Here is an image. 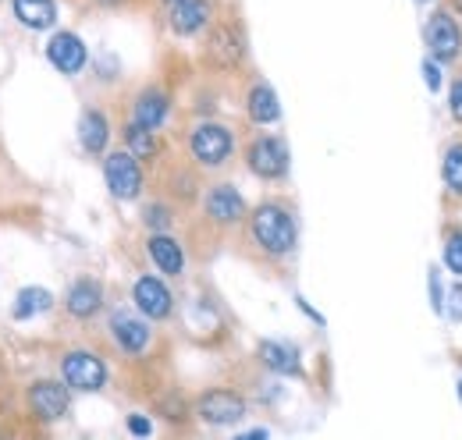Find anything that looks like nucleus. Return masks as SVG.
I'll return each mask as SVG.
<instances>
[{"label":"nucleus","instance_id":"nucleus-1","mask_svg":"<svg viewBox=\"0 0 462 440\" xmlns=\"http://www.w3.org/2000/svg\"><path fill=\"white\" fill-rule=\"evenodd\" d=\"M253 238L256 245L267 252V256H289L295 252V242H299V227L295 217L282 203H263L253 210Z\"/></svg>","mask_w":462,"mask_h":440},{"label":"nucleus","instance_id":"nucleus-2","mask_svg":"<svg viewBox=\"0 0 462 440\" xmlns=\"http://www.w3.org/2000/svg\"><path fill=\"white\" fill-rule=\"evenodd\" d=\"M60 380L71 390H82V394L104 390V384H107V362L97 352H89V348H71V352L60 355Z\"/></svg>","mask_w":462,"mask_h":440},{"label":"nucleus","instance_id":"nucleus-3","mask_svg":"<svg viewBox=\"0 0 462 440\" xmlns=\"http://www.w3.org/2000/svg\"><path fill=\"white\" fill-rule=\"evenodd\" d=\"M25 405H29L32 419L58 423L71 408V387L64 384V380H32L29 390H25Z\"/></svg>","mask_w":462,"mask_h":440},{"label":"nucleus","instance_id":"nucleus-4","mask_svg":"<svg viewBox=\"0 0 462 440\" xmlns=\"http://www.w3.org/2000/svg\"><path fill=\"white\" fill-rule=\"evenodd\" d=\"M245 167H249L256 178H263V181L285 178V174H289V146H285V139H278V135H260V139L245 150Z\"/></svg>","mask_w":462,"mask_h":440},{"label":"nucleus","instance_id":"nucleus-5","mask_svg":"<svg viewBox=\"0 0 462 440\" xmlns=\"http://www.w3.org/2000/svg\"><path fill=\"white\" fill-rule=\"evenodd\" d=\"M189 150H192V157L203 167H221L228 164L231 150H235V135H231V128H225V124L207 121V124H199L192 132Z\"/></svg>","mask_w":462,"mask_h":440},{"label":"nucleus","instance_id":"nucleus-6","mask_svg":"<svg viewBox=\"0 0 462 440\" xmlns=\"http://www.w3.org/2000/svg\"><path fill=\"white\" fill-rule=\"evenodd\" d=\"M104 178H107L111 196L121 199V203H132L143 192V167L128 150H117L104 160Z\"/></svg>","mask_w":462,"mask_h":440},{"label":"nucleus","instance_id":"nucleus-7","mask_svg":"<svg viewBox=\"0 0 462 440\" xmlns=\"http://www.w3.org/2000/svg\"><path fill=\"white\" fill-rule=\"evenodd\" d=\"M196 416L210 426H231L245 416V398L235 394L228 387H217V390H207L199 401H196Z\"/></svg>","mask_w":462,"mask_h":440},{"label":"nucleus","instance_id":"nucleus-8","mask_svg":"<svg viewBox=\"0 0 462 440\" xmlns=\"http://www.w3.org/2000/svg\"><path fill=\"white\" fill-rule=\"evenodd\" d=\"M132 302L146 320H168L174 313V295L161 277H139L132 288Z\"/></svg>","mask_w":462,"mask_h":440},{"label":"nucleus","instance_id":"nucleus-9","mask_svg":"<svg viewBox=\"0 0 462 440\" xmlns=\"http://www.w3.org/2000/svg\"><path fill=\"white\" fill-rule=\"evenodd\" d=\"M423 36H427V47H430L434 60H456L462 54V32L448 11H434Z\"/></svg>","mask_w":462,"mask_h":440},{"label":"nucleus","instance_id":"nucleus-10","mask_svg":"<svg viewBox=\"0 0 462 440\" xmlns=\"http://www.w3.org/2000/svg\"><path fill=\"white\" fill-rule=\"evenodd\" d=\"M47 60L58 68L60 75H79L89 60V50L82 43V36L75 32H54L51 43H47Z\"/></svg>","mask_w":462,"mask_h":440},{"label":"nucleus","instance_id":"nucleus-11","mask_svg":"<svg viewBox=\"0 0 462 440\" xmlns=\"http://www.w3.org/2000/svg\"><path fill=\"white\" fill-rule=\"evenodd\" d=\"M64 306H68V313H71L75 320L97 316L100 306H104V284H100L97 277H75V280L68 284V291H64Z\"/></svg>","mask_w":462,"mask_h":440},{"label":"nucleus","instance_id":"nucleus-12","mask_svg":"<svg viewBox=\"0 0 462 440\" xmlns=\"http://www.w3.org/2000/svg\"><path fill=\"white\" fill-rule=\"evenodd\" d=\"M203 206H207V217L214 220V224H221V227H231V224H238V220L245 217V199L238 196L235 185H214L207 192Z\"/></svg>","mask_w":462,"mask_h":440},{"label":"nucleus","instance_id":"nucleus-13","mask_svg":"<svg viewBox=\"0 0 462 440\" xmlns=\"http://www.w3.org/2000/svg\"><path fill=\"white\" fill-rule=\"evenodd\" d=\"M168 25L174 36H196L210 25V4L207 0H178L168 4Z\"/></svg>","mask_w":462,"mask_h":440},{"label":"nucleus","instance_id":"nucleus-14","mask_svg":"<svg viewBox=\"0 0 462 440\" xmlns=\"http://www.w3.org/2000/svg\"><path fill=\"white\" fill-rule=\"evenodd\" d=\"M111 337H115V344L121 352H128V355H139V352H146V344H150V324L146 320H139L135 313H115L111 316Z\"/></svg>","mask_w":462,"mask_h":440},{"label":"nucleus","instance_id":"nucleus-15","mask_svg":"<svg viewBox=\"0 0 462 440\" xmlns=\"http://www.w3.org/2000/svg\"><path fill=\"white\" fill-rule=\"evenodd\" d=\"M107 142H111V121H107V114L93 107L82 110V117H79V146L89 157H97V153L107 150Z\"/></svg>","mask_w":462,"mask_h":440},{"label":"nucleus","instance_id":"nucleus-16","mask_svg":"<svg viewBox=\"0 0 462 440\" xmlns=\"http://www.w3.org/2000/svg\"><path fill=\"white\" fill-rule=\"evenodd\" d=\"M146 252H150V260H153V267L161 274L178 277L185 270V252H181V245L174 242L168 231H153V238L146 242Z\"/></svg>","mask_w":462,"mask_h":440},{"label":"nucleus","instance_id":"nucleus-17","mask_svg":"<svg viewBox=\"0 0 462 440\" xmlns=\"http://www.w3.org/2000/svg\"><path fill=\"white\" fill-rule=\"evenodd\" d=\"M18 25L32 32H47L58 25V0H11Z\"/></svg>","mask_w":462,"mask_h":440},{"label":"nucleus","instance_id":"nucleus-18","mask_svg":"<svg viewBox=\"0 0 462 440\" xmlns=\"http://www.w3.org/2000/svg\"><path fill=\"white\" fill-rule=\"evenodd\" d=\"M242 54H245V43H242V32H238V29L221 25V29L210 32V40H207V57H210L214 64L231 68V64L242 60Z\"/></svg>","mask_w":462,"mask_h":440},{"label":"nucleus","instance_id":"nucleus-19","mask_svg":"<svg viewBox=\"0 0 462 440\" xmlns=\"http://www.w3.org/2000/svg\"><path fill=\"white\" fill-rule=\"evenodd\" d=\"M168 114H171V96H168L164 89H143V93L135 96L132 121H139V124H146V128L157 132V128L168 121Z\"/></svg>","mask_w":462,"mask_h":440},{"label":"nucleus","instance_id":"nucleus-20","mask_svg":"<svg viewBox=\"0 0 462 440\" xmlns=\"http://www.w3.org/2000/svg\"><path fill=\"white\" fill-rule=\"evenodd\" d=\"M260 359L271 373L278 377H299L302 373V362H299V348L289 341H263L260 344Z\"/></svg>","mask_w":462,"mask_h":440},{"label":"nucleus","instance_id":"nucleus-21","mask_svg":"<svg viewBox=\"0 0 462 440\" xmlns=\"http://www.w3.org/2000/svg\"><path fill=\"white\" fill-rule=\"evenodd\" d=\"M245 114H249V121H256V124H274V121L282 117L278 93H274L267 82H256V86L249 89V96H245Z\"/></svg>","mask_w":462,"mask_h":440},{"label":"nucleus","instance_id":"nucleus-22","mask_svg":"<svg viewBox=\"0 0 462 440\" xmlns=\"http://www.w3.org/2000/svg\"><path fill=\"white\" fill-rule=\"evenodd\" d=\"M51 306H54V291H47V288H40V284H29V288H22V291L14 295L11 316H14V320H32V316L47 313Z\"/></svg>","mask_w":462,"mask_h":440},{"label":"nucleus","instance_id":"nucleus-23","mask_svg":"<svg viewBox=\"0 0 462 440\" xmlns=\"http://www.w3.org/2000/svg\"><path fill=\"white\" fill-rule=\"evenodd\" d=\"M125 146H128V153L135 160H153L157 157V132L146 128V124H139V121H132L125 128Z\"/></svg>","mask_w":462,"mask_h":440},{"label":"nucleus","instance_id":"nucleus-24","mask_svg":"<svg viewBox=\"0 0 462 440\" xmlns=\"http://www.w3.org/2000/svg\"><path fill=\"white\" fill-rule=\"evenodd\" d=\"M441 174H445V185H448L452 192H459V196H462V142H459V146H452V150L445 153Z\"/></svg>","mask_w":462,"mask_h":440},{"label":"nucleus","instance_id":"nucleus-25","mask_svg":"<svg viewBox=\"0 0 462 440\" xmlns=\"http://www.w3.org/2000/svg\"><path fill=\"white\" fill-rule=\"evenodd\" d=\"M445 263H448L452 274L462 277V231H452L445 238Z\"/></svg>","mask_w":462,"mask_h":440},{"label":"nucleus","instance_id":"nucleus-26","mask_svg":"<svg viewBox=\"0 0 462 440\" xmlns=\"http://www.w3.org/2000/svg\"><path fill=\"white\" fill-rule=\"evenodd\" d=\"M143 224L153 227V231H168V227H171V210L161 206V203H153V206L143 210Z\"/></svg>","mask_w":462,"mask_h":440},{"label":"nucleus","instance_id":"nucleus-27","mask_svg":"<svg viewBox=\"0 0 462 440\" xmlns=\"http://www.w3.org/2000/svg\"><path fill=\"white\" fill-rule=\"evenodd\" d=\"M423 78H427V86H430L434 93L441 89V68H438V60H434V57H427V60H423Z\"/></svg>","mask_w":462,"mask_h":440},{"label":"nucleus","instance_id":"nucleus-28","mask_svg":"<svg viewBox=\"0 0 462 440\" xmlns=\"http://www.w3.org/2000/svg\"><path fill=\"white\" fill-rule=\"evenodd\" d=\"M128 430H132L135 437H150V434H153V426H150L146 416H128Z\"/></svg>","mask_w":462,"mask_h":440},{"label":"nucleus","instance_id":"nucleus-29","mask_svg":"<svg viewBox=\"0 0 462 440\" xmlns=\"http://www.w3.org/2000/svg\"><path fill=\"white\" fill-rule=\"evenodd\" d=\"M448 298H452V302H448V316H452V320H462V288H452Z\"/></svg>","mask_w":462,"mask_h":440},{"label":"nucleus","instance_id":"nucleus-30","mask_svg":"<svg viewBox=\"0 0 462 440\" xmlns=\"http://www.w3.org/2000/svg\"><path fill=\"white\" fill-rule=\"evenodd\" d=\"M448 104H452V114L462 121V82H456L452 86V96H448Z\"/></svg>","mask_w":462,"mask_h":440},{"label":"nucleus","instance_id":"nucleus-31","mask_svg":"<svg viewBox=\"0 0 462 440\" xmlns=\"http://www.w3.org/2000/svg\"><path fill=\"white\" fill-rule=\"evenodd\" d=\"M295 302H299V309H302V313H306V316H310V320H313V324H324V316H320V313H317V309H313V306H310V302H306V298H302V295H299V298H295Z\"/></svg>","mask_w":462,"mask_h":440},{"label":"nucleus","instance_id":"nucleus-32","mask_svg":"<svg viewBox=\"0 0 462 440\" xmlns=\"http://www.w3.org/2000/svg\"><path fill=\"white\" fill-rule=\"evenodd\" d=\"M242 437H245V440H249V437H253V440H260V437H271V434H267V430H245Z\"/></svg>","mask_w":462,"mask_h":440},{"label":"nucleus","instance_id":"nucleus-33","mask_svg":"<svg viewBox=\"0 0 462 440\" xmlns=\"http://www.w3.org/2000/svg\"><path fill=\"white\" fill-rule=\"evenodd\" d=\"M97 4H107V7H115V4H121V0H97Z\"/></svg>","mask_w":462,"mask_h":440},{"label":"nucleus","instance_id":"nucleus-34","mask_svg":"<svg viewBox=\"0 0 462 440\" xmlns=\"http://www.w3.org/2000/svg\"><path fill=\"white\" fill-rule=\"evenodd\" d=\"M452 4H456V11H459V14H462V0H452Z\"/></svg>","mask_w":462,"mask_h":440},{"label":"nucleus","instance_id":"nucleus-35","mask_svg":"<svg viewBox=\"0 0 462 440\" xmlns=\"http://www.w3.org/2000/svg\"><path fill=\"white\" fill-rule=\"evenodd\" d=\"M416 4H430V0H416Z\"/></svg>","mask_w":462,"mask_h":440},{"label":"nucleus","instance_id":"nucleus-36","mask_svg":"<svg viewBox=\"0 0 462 440\" xmlns=\"http://www.w3.org/2000/svg\"><path fill=\"white\" fill-rule=\"evenodd\" d=\"M164 4H178V0H164Z\"/></svg>","mask_w":462,"mask_h":440},{"label":"nucleus","instance_id":"nucleus-37","mask_svg":"<svg viewBox=\"0 0 462 440\" xmlns=\"http://www.w3.org/2000/svg\"><path fill=\"white\" fill-rule=\"evenodd\" d=\"M459 398H462V380H459Z\"/></svg>","mask_w":462,"mask_h":440}]
</instances>
